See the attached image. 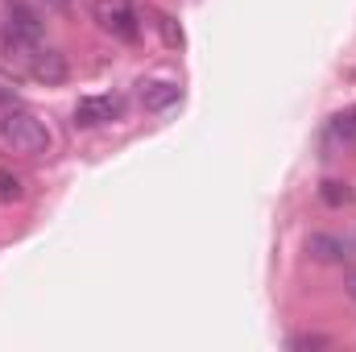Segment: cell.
Wrapping results in <instances>:
<instances>
[{
	"mask_svg": "<svg viewBox=\"0 0 356 352\" xmlns=\"http://www.w3.org/2000/svg\"><path fill=\"white\" fill-rule=\"evenodd\" d=\"M327 137H332V141H356V108H344V112L332 116Z\"/></svg>",
	"mask_w": 356,
	"mask_h": 352,
	"instance_id": "ba28073f",
	"label": "cell"
},
{
	"mask_svg": "<svg viewBox=\"0 0 356 352\" xmlns=\"http://www.w3.org/2000/svg\"><path fill=\"white\" fill-rule=\"evenodd\" d=\"M25 71H29L38 83L54 88V83H63V79H67V58H63L58 50H46V46H42V50L29 58V67H25Z\"/></svg>",
	"mask_w": 356,
	"mask_h": 352,
	"instance_id": "5b68a950",
	"label": "cell"
},
{
	"mask_svg": "<svg viewBox=\"0 0 356 352\" xmlns=\"http://www.w3.org/2000/svg\"><path fill=\"white\" fill-rule=\"evenodd\" d=\"M290 344H294V349H319V344H327V340H323V336H294Z\"/></svg>",
	"mask_w": 356,
	"mask_h": 352,
	"instance_id": "8fae6325",
	"label": "cell"
},
{
	"mask_svg": "<svg viewBox=\"0 0 356 352\" xmlns=\"http://www.w3.org/2000/svg\"><path fill=\"white\" fill-rule=\"evenodd\" d=\"M0 50L8 63L29 67V58L42 50V21L25 0H8L0 13Z\"/></svg>",
	"mask_w": 356,
	"mask_h": 352,
	"instance_id": "6da1fadb",
	"label": "cell"
},
{
	"mask_svg": "<svg viewBox=\"0 0 356 352\" xmlns=\"http://www.w3.org/2000/svg\"><path fill=\"white\" fill-rule=\"evenodd\" d=\"M0 141H4L13 154H25V158L50 154V129H46V120H38V116L25 112V108L0 112Z\"/></svg>",
	"mask_w": 356,
	"mask_h": 352,
	"instance_id": "7a4b0ae2",
	"label": "cell"
},
{
	"mask_svg": "<svg viewBox=\"0 0 356 352\" xmlns=\"http://www.w3.org/2000/svg\"><path fill=\"white\" fill-rule=\"evenodd\" d=\"M141 104H145V112H166V108L178 104V88L175 83H145L141 88Z\"/></svg>",
	"mask_w": 356,
	"mask_h": 352,
	"instance_id": "8992f818",
	"label": "cell"
},
{
	"mask_svg": "<svg viewBox=\"0 0 356 352\" xmlns=\"http://www.w3.org/2000/svg\"><path fill=\"white\" fill-rule=\"evenodd\" d=\"M0 199H21V182L0 170Z\"/></svg>",
	"mask_w": 356,
	"mask_h": 352,
	"instance_id": "30bf717a",
	"label": "cell"
},
{
	"mask_svg": "<svg viewBox=\"0 0 356 352\" xmlns=\"http://www.w3.org/2000/svg\"><path fill=\"white\" fill-rule=\"evenodd\" d=\"M348 294H353V298H356V273H353V278H348Z\"/></svg>",
	"mask_w": 356,
	"mask_h": 352,
	"instance_id": "7c38bea8",
	"label": "cell"
},
{
	"mask_svg": "<svg viewBox=\"0 0 356 352\" xmlns=\"http://www.w3.org/2000/svg\"><path fill=\"white\" fill-rule=\"evenodd\" d=\"M46 4H58V8H67V4H71V0H46Z\"/></svg>",
	"mask_w": 356,
	"mask_h": 352,
	"instance_id": "4fadbf2b",
	"label": "cell"
},
{
	"mask_svg": "<svg viewBox=\"0 0 356 352\" xmlns=\"http://www.w3.org/2000/svg\"><path fill=\"white\" fill-rule=\"evenodd\" d=\"M307 249H311V257H319V262H340V257H348L344 241H340V237H327V232H315V237L307 241Z\"/></svg>",
	"mask_w": 356,
	"mask_h": 352,
	"instance_id": "52a82bcc",
	"label": "cell"
},
{
	"mask_svg": "<svg viewBox=\"0 0 356 352\" xmlns=\"http://www.w3.org/2000/svg\"><path fill=\"white\" fill-rule=\"evenodd\" d=\"M95 21H99V29L104 33H112V38H120V42H137V17L120 4V0H95Z\"/></svg>",
	"mask_w": 356,
	"mask_h": 352,
	"instance_id": "3957f363",
	"label": "cell"
},
{
	"mask_svg": "<svg viewBox=\"0 0 356 352\" xmlns=\"http://www.w3.org/2000/svg\"><path fill=\"white\" fill-rule=\"evenodd\" d=\"M120 108H124L120 95H83V99L75 104V125H83V129L108 125V120L120 116Z\"/></svg>",
	"mask_w": 356,
	"mask_h": 352,
	"instance_id": "277c9868",
	"label": "cell"
},
{
	"mask_svg": "<svg viewBox=\"0 0 356 352\" xmlns=\"http://www.w3.org/2000/svg\"><path fill=\"white\" fill-rule=\"evenodd\" d=\"M319 199H323L327 207H344V203L353 199V191H348V182H340V178H327V182L319 186Z\"/></svg>",
	"mask_w": 356,
	"mask_h": 352,
	"instance_id": "9c48e42d",
	"label": "cell"
}]
</instances>
